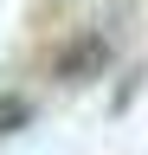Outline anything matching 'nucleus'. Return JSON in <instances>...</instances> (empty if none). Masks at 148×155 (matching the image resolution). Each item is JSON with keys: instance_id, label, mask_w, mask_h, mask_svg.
Here are the masks:
<instances>
[{"instance_id": "1", "label": "nucleus", "mask_w": 148, "mask_h": 155, "mask_svg": "<svg viewBox=\"0 0 148 155\" xmlns=\"http://www.w3.org/2000/svg\"><path fill=\"white\" fill-rule=\"evenodd\" d=\"M109 58H116V52H109L103 32H77L58 58H52V78H58V84H90V78L109 71Z\"/></svg>"}, {"instance_id": "2", "label": "nucleus", "mask_w": 148, "mask_h": 155, "mask_svg": "<svg viewBox=\"0 0 148 155\" xmlns=\"http://www.w3.org/2000/svg\"><path fill=\"white\" fill-rule=\"evenodd\" d=\"M26 123H32V104L7 91V97H0V136H13V129H26Z\"/></svg>"}]
</instances>
